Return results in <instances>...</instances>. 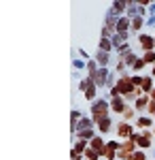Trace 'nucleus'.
Segmentation results:
<instances>
[{
    "instance_id": "423d86ee",
    "label": "nucleus",
    "mask_w": 155,
    "mask_h": 160,
    "mask_svg": "<svg viewBox=\"0 0 155 160\" xmlns=\"http://www.w3.org/2000/svg\"><path fill=\"white\" fill-rule=\"evenodd\" d=\"M134 128H136V132H140V130H153L155 128V120L151 115H138L136 120H134Z\"/></svg>"
},
{
    "instance_id": "e433bc0d",
    "label": "nucleus",
    "mask_w": 155,
    "mask_h": 160,
    "mask_svg": "<svg viewBox=\"0 0 155 160\" xmlns=\"http://www.w3.org/2000/svg\"><path fill=\"white\" fill-rule=\"evenodd\" d=\"M151 154H153V160H155V148H151Z\"/></svg>"
},
{
    "instance_id": "0eeeda50",
    "label": "nucleus",
    "mask_w": 155,
    "mask_h": 160,
    "mask_svg": "<svg viewBox=\"0 0 155 160\" xmlns=\"http://www.w3.org/2000/svg\"><path fill=\"white\" fill-rule=\"evenodd\" d=\"M125 9H128V0H115V2H110L106 15H110V17H125Z\"/></svg>"
},
{
    "instance_id": "c9c22d12",
    "label": "nucleus",
    "mask_w": 155,
    "mask_h": 160,
    "mask_svg": "<svg viewBox=\"0 0 155 160\" xmlns=\"http://www.w3.org/2000/svg\"><path fill=\"white\" fill-rule=\"evenodd\" d=\"M149 75H151V77L155 79V66H151V73H149Z\"/></svg>"
},
{
    "instance_id": "5701e85b",
    "label": "nucleus",
    "mask_w": 155,
    "mask_h": 160,
    "mask_svg": "<svg viewBox=\"0 0 155 160\" xmlns=\"http://www.w3.org/2000/svg\"><path fill=\"white\" fill-rule=\"evenodd\" d=\"M79 139H85V141H92V139H96V137H98V130H85V132H79ZM77 137H74V139H77Z\"/></svg>"
},
{
    "instance_id": "2eb2a0df",
    "label": "nucleus",
    "mask_w": 155,
    "mask_h": 160,
    "mask_svg": "<svg viewBox=\"0 0 155 160\" xmlns=\"http://www.w3.org/2000/svg\"><path fill=\"white\" fill-rule=\"evenodd\" d=\"M143 28H147V26H144V19H143V17H138V15H136V17L132 19V26H130V34H136V37H138Z\"/></svg>"
},
{
    "instance_id": "4468645a",
    "label": "nucleus",
    "mask_w": 155,
    "mask_h": 160,
    "mask_svg": "<svg viewBox=\"0 0 155 160\" xmlns=\"http://www.w3.org/2000/svg\"><path fill=\"white\" fill-rule=\"evenodd\" d=\"M83 98L87 100L89 105H92L94 100H98V98H100V90H98V86H96V83H92V86H89V88H87V90H85Z\"/></svg>"
},
{
    "instance_id": "1a4fd4ad",
    "label": "nucleus",
    "mask_w": 155,
    "mask_h": 160,
    "mask_svg": "<svg viewBox=\"0 0 155 160\" xmlns=\"http://www.w3.org/2000/svg\"><path fill=\"white\" fill-rule=\"evenodd\" d=\"M113 128H115V120H113V115H106V118H102V120L96 122V130H98V135H108V132H113Z\"/></svg>"
},
{
    "instance_id": "c756f323",
    "label": "nucleus",
    "mask_w": 155,
    "mask_h": 160,
    "mask_svg": "<svg viewBox=\"0 0 155 160\" xmlns=\"http://www.w3.org/2000/svg\"><path fill=\"white\" fill-rule=\"evenodd\" d=\"M102 158H104V160H115V158H117V152H115V149H104V156H102Z\"/></svg>"
},
{
    "instance_id": "4c0bfd02",
    "label": "nucleus",
    "mask_w": 155,
    "mask_h": 160,
    "mask_svg": "<svg viewBox=\"0 0 155 160\" xmlns=\"http://www.w3.org/2000/svg\"><path fill=\"white\" fill-rule=\"evenodd\" d=\"M151 132H153V137H155V128H153V130H151Z\"/></svg>"
},
{
    "instance_id": "39448f33",
    "label": "nucleus",
    "mask_w": 155,
    "mask_h": 160,
    "mask_svg": "<svg viewBox=\"0 0 155 160\" xmlns=\"http://www.w3.org/2000/svg\"><path fill=\"white\" fill-rule=\"evenodd\" d=\"M87 148H89V141H85V139H72V149H70V156L72 160L77 158H83V154L87 152Z\"/></svg>"
},
{
    "instance_id": "58836bf2",
    "label": "nucleus",
    "mask_w": 155,
    "mask_h": 160,
    "mask_svg": "<svg viewBox=\"0 0 155 160\" xmlns=\"http://www.w3.org/2000/svg\"><path fill=\"white\" fill-rule=\"evenodd\" d=\"M77 160H83V158H77Z\"/></svg>"
},
{
    "instance_id": "f704fd0d",
    "label": "nucleus",
    "mask_w": 155,
    "mask_h": 160,
    "mask_svg": "<svg viewBox=\"0 0 155 160\" xmlns=\"http://www.w3.org/2000/svg\"><path fill=\"white\" fill-rule=\"evenodd\" d=\"M149 98H151V100H153V102H155V88H153V90H151V94H149Z\"/></svg>"
},
{
    "instance_id": "393cba45",
    "label": "nucleus",
    "mask_w": 155,
    "mask_h": 160,
    "mask_svg": "<svg viewBox=\"0 0 155 160\" xmlns=\"http://www.w3.org/2000/svg\"><path fill=\"white\" fill-rule=\"evenodd\" d=\"M92 83H94V81H92V79H89V77H87V75H85L83 79H81V81H79V92H83V94H85V90H87V88L92 86Z\"/></svg>"
},
{
    "instance_id": "6e6552de",
    "label": "nucleus",
    "mask_w": 155,
    "mask_h": 160,
    "mask_svg": "<svg viewBox=\"0 0 155 160\" xmlns=\"http://www.w3.org/2000/svg\"><path fill=\"white\" fill-rule=\"evenodd\" d=\"M136 38H138V45L143 51H155V37L151 32H140Z\"/></svg>"
},
{
    "instance_id": "f8f14e48",
    "label": "nucleus",
    "mask_w": 155,
    "mask_h": 160,
    "mask_svg": "<svg viewBox=\"0 0 155 160\" xmlns=\"http://www.w3.org/2000/svg\"><path fill=\"white\" fill-rule=\"evenodd\" d=\"M94 60L98 62V66H104V68H110V60H113V53H106V51H96Z\"/></svg>"
},
{
    "instance_id": "b1692460",
    "label": "nucleus",
    "mask_w": 155,
    "mask_h": 160,
    "mask_svg": "<svg viewBox=\"0 0 155 160\" xmlns=\"http://www.w3.org/2000/svg\"><path fill=\"white\" fill-rule=\"evenodd\" d=\"M143 60L147 66H155V51H143Z\"/></svg>"
},
{
    "instance_id": "a211bd4d",
    "label": "nucleus",
    "mask_w": 155,
    "mask_h": 160,
    "mask_svg": "<svg viewBox=\"0 0 155 160\" xmlns=\"http://www.w3.org/2000/svg\"><path fill=\"white\" fill-rule=\"evenodd\" d=\"M98 49H100V51H106V53H113L115 47H113L110 38H100V41H98Z\"/></svg>"
},
{
    "instance_id": "bb28decb",
    "label": "nucleus",
    "mask_w": 155,
    "mask_h": 160,
    "mask_svg": "<svg viewBox=\"0 0 155 160\" xmlns=\"http://www.w3.org/2000/svg\"><path fill=\"white\" fill-rule=\"evenodd\" d=\"M143 79H144V75H132V77H130L132 86L138 88V90H140V86H143Z\"/></svg>"
},
{
    "instance_id": "473e14b6",
    "label": "nucleus",
    "mask_w": 155,
    "mask_h": 160,
    "mask_svg": "<svg viewBox=\"0 0 155 160\" xmlns=\"http://www.w3.org/2000/svg\"><path fill=\"white\" fill-rule=\"evenodd\" d=\"M147 115H151V118L155 120V102L153 100H151V105H149V109H147Z\"/></svg>"
},
{
    "instance_id": "ddd939ff",
    "label": "nucleus",
    "mask_w": 155,
    "mask_h": 160,
    "mask_svg": "<svg viewBox=\"0 0 155 160\" xmlns=\"http://www.w3.org/2000/svg\"><path fill=\"white\" fill-rule=\"evenodd\" d=\"M89 148L96 149V152H98L100 156H104V149H106V141L102 139V135H98L96 139H92V141H89Z\"/></svg>"
},
{
    "instance_id": "2f4dec72",
    "label": "nucleus",
    "mask_w": 155,
    "mask_h": 160,
    "mask_svg": "<svg viewBox=\"0 0 155 160\" xmlns=\"http://www.w3.org/2000/svg\"><path fill=\"white\" fill-rule=\"evenodd\" d=\"M144 26H147V28H155V15H149V17L144 19Z\"/></svg>"
},
{
    "instance_id": "c85d7f7f",
    "label": "nucleus",
    "mask_w": 155,
    "mask_h": 160,
    "mask_svg": "<svg viewBox=\"0 0 155 160\" xmlns=\"http://www.w3.org/2000/svg\"><path fill=\"white\" fill-rule=\"evenodd\" d=\"M81 118H83V113H81L79 109H72V111H70V124H77Z\"/></svg>"
},
{
    "instance_id": "aec40b11",
    "label": "nucleus",
    "mask_w": 155,
    "mask_h": 160,
    "mask_svg": "<svg viewBox=\"0 0 155 160\" xmlns=\"http://www.w3.org/2000/svg\"><path fill=\"white\" fill-rule=\"evenodd\" d=\"M72 71H79V73L87 75V62L81 60V58H74V60H72Z\"/></svg>"
},
{
    "instance_id": "9b49d317",
    "label": "nucleus",
    "mask_w": 155,
    "mask_h": 160,
    "mask_svg": "<svg viewBox=\"0 0 155 160\" xmlns=\"http://www.w3.org/2000/svg\"><path fill=\"white\" fill-rule=\"evenodd\" d=\"M128 109V102L123 96H115L110 98V113H117V115H123V111Z\"/></svg>"
},
{
    "instance_id": "20e7f679",
    "label": "nucleus",
    "mask_w": 155,
    "mask_h": 160,
    "mask_svg": "<svg viewBox=\"0 0 155 160\" xmlns=\"http://www.w3.org/2000/svg\"><path fill=\"white\" fill-rule=\"evenodd\" d=\"M153 132L151 130H140V132H136L134 135V141H136V145H138V149H149L151 148V143H153Z\"/></svg>"
},
{
    "instance_id": "f3484780",
    "label": "nucleus",
    "mask_w": 155,
    "mask_h": 160,
    "mask_svg": "<svg viewBox=\"0 0 155 160\" xmlns=\"http://www.w3.org/2000/svg\"><path fill=\"white\" fill-rule=\"evenodd\" d=\"M138 15V2L136 0H128V9H125V17H130V19H134Z\"/></svg>"
},
{
    "instance_id": "412c9836",
    "label": "nucleus",
    "mask_w": 155,
    "mask_h": 160,
    "mask_svg": "<svg viewBox=\"0 0 155 160\" xmlns=\"http://www.w3.org/2000/svg\"><path fill=\"white\" fill-rule=\"evenodd\" d=\"M144 68H147V62H144V60H143V56H140L138 60L134 62V66H132L130 71H132V75H140V71H144Z\"/></svg>"
},
{
    "instance_id": "f03ea898",
    "label": "nucleus",
    "mask_w": 155,
    "mask_h": 160,
    "mask_svg": "<svg viewBox=\"0 0 155 160\" xmlns=\"http://www.w3.org/2000/svg\"><path fill=\"white\" fill-rule=\"evenodd\" d=\"M96 122L92 120V115H83L77 124H70V130H72V139L79 135V132H85V130H94Z\"/></svg>"
},
{
    "instance_id": "cd10ccee",
    "label": "nucleus",
    "mask_w": 155,
    "mask_h": 160,
    "mask_svg": "<svg viewBox=\"0 0 155 160\" xmlns=\"http://www.w3.org/2000/svg\"><path fill=\"white\" fill-rule=\"evenodd\" d=\"M128 160H147V154H144L143 149H136L134 154H130V156H128Z\"/></svg>"
},
{
    "instance_id": "72a5a7b5",
    "label": "nucleus",
    "mask_w": 155,
    "mask_h": 160,
    "mask_svg": "<svg viewBox=\"0 0 155 160\" xmlns=\"http://www.w3.org/2000/svg\"><path fill=\"white\" fill-rule=\"evenodd\" d=\"M83 77H85V73H79V71H72V79H74V81H81Z\"/></svg>"
},
{
    "instance_id": "7ed1b4c3",
    "label": "nucleus",
    "mask_w": 155,
    "mask_h": 160,
    "mask_svg": "<svg viewBox=\"0 0 155 160\" xmlns=\"http://www.w3.org/2000/svg\"><path fill=\"white\" fill-rule=\"evenodd\" d=\"M134 135H136V128H134V124L123 122V120H119V122H117V139H119V141L134 139Z\"/></svg>"
},
{
    "instance_id": "9d476101",
    "label": "nucleus",
    "mask_w": 155,
    "mask_h": 160,
    "mask_svg": "<svg viewBox=\"0 0 155 160\" xmlns=\"http://www.w3.org/2000/svg\"><path fill=\"white\" fill-rule=\"evenodd\" d=\"M149 105H151V98H149L147 94H140L138 98L134 100V109H136V113H138V115H144V113H147V109H149Z\"/></svg>"
},
{
    "instance_id": "dca6fc26",
    "label": "nucleus",
    "mask_w": 155,
    "mask_h": 160,
    "mask_svg": "<svg viewBox=\"0 0 155 160\" xmlns=\"http://www.w3.org/2000/svg\"><path fill=\"white\" fill-rule=\"evenodd\" d=\"M153 88H155V79H153V77H151V75H144V79H143V86H140V92L149 96Z\"/></svg>"
},
{
    "instance_id": "f257e3e1",
    "label": "nucleus",
    "mask_w": 155,
    "mask_h": 160,
    "mask_svg": "<svg viewBox=\"0 0 155 160\" xmlns=\"http://www.w3.org/2000/svg\"><path fill=\"white\" fill-rule=\"evenodd\" d=\"M89 115H92V120L98 122V120H102V118H106V115H113L110 113V100L108 98H100L94 100L92 105H89Z\"/></svg>"
},
{
    "instance_id": "ea45409f",
    "label": "nucleus",
    "mask_w": 155,
    "mask_h": 160,
    "mask_svg": "<svg viewBox=\"0 0 155 160\" xmlns=\"http://www.w3.org/2000/svg\"><path fill=\"white\" fill-rule=\"evenodd\" d=\"M153 37H155V32H153Z\"/></svg>"
},
{
    "instance_id": "a878e982",
    "label": "nucleus",
    "mask_w": 155,
    "mask_h": 160,
    "mask_svg": "<svg viewBox=\"0 0 155 160\" xmlns=\"http://www.w3.org/2000/svg\"><path fill=\"white\" fill-rule=\"evenodd\" d=\"M110 43H113V47L117 49V47H121V45H123L125 41H123V37H121V34H117V32H115V34L110 37Z\"/></svg>"
},
{
    "instance_id": "4be33fe9",
    "label": "nucleus",
    "mask_w": 155,
    "mask_h": 160,
    "mask_svg": "<svg viewBox=\"0 0 155 160\" xmlns=\"http://www.w3.org/2000/svg\"><path fill=\"white\" fill-rule=\"evenodd\" d=\"M98 68H100V66H98V62H96L94 58H92V60L87 62V77L92 79V77H94V75L98 73Z\"/></svg>"
},
{
    "instance_id": "7c9ffc66",
    "label": "nucleus",
    "mask_w": 155,
    "mask_h": 160,
    "mask_svg": "<svg viewBox=\"0 0 155 160\" xmlns=\"http://www.w3.org/2000/svg\"><path fill=\"white\" fill-rule=\"evenodd\" d=\"M77 56H79V58H81V60H85V62H89V60H92V58H89V53H87V51H85L83 47H81V49L77 51Z\"/></svg>"
},
{
    "instance_id": "6ab92c4d",
    "label": "nucleus",
    "mask_w": 155,
    "mask_h": 160,
    "mask_svg": "<svg viewBox=\"0 0 155 160\" xmlns=\"http://www.w3.org/2000/svg\"><path fill=\"white\" fill-rule=\"evenodd\" d=\"M117 22H119V17H110V15H104V28H108L110 32H115L117 30Z\"/></svg>"
}]
</instances>
